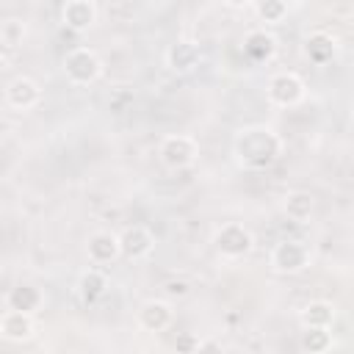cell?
I'll return each mask as SVG.
<instances>
[{
	"mask_svg": "<svg viewBox=\"0 0 354 354\" xmlns=\"http://www.w3.org/2000/svg\"><path fill=\"white\" fill-rule=\"evenodd\" d=\"M64 75L72 86H91L102 77V58L91 47H72L64 55Z\"/></svg>",
	"mask_w": 354,
	"mask_h": 354,
	"instance_id": "cell-4",
	"label": "cell"
},
{
	"mask_svg": "<svg viewBox=\"0 0 354 354\" xmlns=\"http://www.w3.org/2000/svg\"><path fill=\"white\" fill-rule=\"evenodd\" d=\"M285 152L282 136L268 124H243L232 136V155L235 163L246 171H266L271 169L279 155Z\"/></svg>",
	"mask_w": 354,
	"mask_h": 354,
	"instance_id": "cell-1",
	"label": "cell"
},
{
	"mask_svg": "<svg viewBox=\"0 0 354 354\" xmlns=\"http://www.w3.org/2000/svg\"><path fill=\"white\" fill-rule=\"evenodd\" d=\"M41 304H44V296L36 285H17L6 293V307H14V310H25L36 315Z\"/></svg>",
	"mask_w": 354,
	"mask_h": 354,
	"instance_id": "cell-18",
	"label": "cell"
},
{
	"mask_svg": "<svg viewBox=\"0 0 354 354\" xmlns=\"http://www.w3.org/2000/svg\"><path fill=\"white\" fill-rule=\"evenodd\" d=\"M288 0H257V17L266 22V25H279L288 19Z\"/></svg>",
	"mask_w": 354,
	"mask_h": 354,
	"instance_id": "cell-21",
	"label": "cell"
},
{
	"mask_svg": "<svg viewBox=\"0 0 354 354\" xmlns=\"http://www.w3.org/2000/svg\"><path fill=\"white\" fill-rule=\"evenodd\" d=\"M304 55L313 64L324 66V64H329L337 55V39L332 33H326V30H315V33H310L304 39Z\"/></svg>",
	"mask_w": 354,
	"mask_h": 354,
	"instance_id": "cell-15",
	"label": "cell"
},
{
	"mask_svg": "<svg viewBox=\"0 0 354 354\" xmlns=\"http://www.w3.org/2000/svg\"><path fill=\"white\" fill-rule=\"evenodd\" d=\"M33 335H36L33 313L6 307V313L0 315V337L6 343H28Z\"/></svg>",
	"mask_w": 354,
	"mask_h": 354,
	"instance_id": "cell-9",
	"label": "cell"
},
{
	"mask_svg": "<svg viewBox=\"0 0 354 354\" xmlns=\"http://www.w3.org/2000/svg\"><path fill=\"white\" fill-rule=\"evenodd\" d=\"M158 158L160 163L169 169V171H183V169H191L199 158V144L194 136L188 133H171V136H163L160 144H158Z\"/></svg>",
	"mask_w": 354,
	"mask_h": 354,
	"instance_id": "cell-3",
	"label": "cell"
},
{
	"mask_svg": "<svg viewBox=\"0 0 354 354\" xmlns=\"http://www.w3.org/2000/svg\"><path fill=\"white\" fill-rule=\"evenodd\" d=\"M3 102H6V108L17 111V113H25V111H30V108H36L41 102V88H39V83L33 77L17 75V77H11L6 83Z\"/></svg>",
	"mask_w": 354,
	"mask_h": 354,
	"instance_id": "cell-7",
	"label": "cell"
},
{
	"mask_svg": "<svg viewBox=\"0 0 354 354\" xmlns=\"http://www.w3.org/2000/svg\"><path fill=\"white\" fill-rule=\"evenodd\" d=\"M61 22L75 33H86L97 22V3L94 0H66L61 8Z\"/></svg>",
	"mask_w": 354,
	"mask_h": 354,
	"instance_id": "cell-12",
	"label": "cell"
},
{
	"mask_svg": "<svg viewBox=\"0 0 354 354\" xmlns=\"http://www.w3.org/2000/svg\"><path fill=\"white\" fill-rule=\"evenodd\" d=\"M202 61V50L196 41H188V39H180L174 41L169 50H166V66L177 75H185V72H194Z\"/></svg>",
	"mask_w": 354,
	"mask_h": 354,
	"instance_id": "cell-13",
	"label": "cell"
},
{
	"mask_svg": "<svg viewBox=\"0 0 354 354\" xmlns=\"http://www.w3.org/2000/svg\"><path fill=\"white\" fill-rule=\"evenodd\" d=\"M348 130H351V136H354V111H351V119H348Z\"/></svg>",
	"mask_w": 354,
	"mask_h": 354,
	"instance_id": "cell-26",
	"label": "cell"
},
{
	"mask_svg": "<svg viewBox=\"0 0 354 354\" xmlns=\"http://www.w3.org/2000/svg\"><path fill=\"white\" fill-rule=\"evenodd\" d=\"M119 238H122V257H127V260H144L155 249V235L144 224L124 227L119 232Z\"/></svg>",
	"mask_w": 354,
	"mask_h": 354,
	"instance_id": "cell-11",
	"label": "cell"
},
{
	"mask_svg": "<svg viewBox=\"0 0 354 354\" xmlns=\"http://www.w3.org/2000/svg\"><path fill=\"white\" fill-rule=\"evenodd\" d=\"M282 210L290 221H307L315 210V196L310 191H288L285 202H282Z\"/></svg>",
	"mask_w": 354,
	"mask_h": 354,
	"instance_id": "cell-19",
	"label": "cell"
},
{
	"mask_svg": "<svg viewBox=\"0 0 354 354\" xmlns=\"http://www.w3.org/2000/svg\"><path fill=\"white\" fill-rule=\"evenodd\" d=\"M243 53H246L252 61H257V64L271 61V58L277 55V36L268 33L266 28L249 30V33L243 36Z\"/></svg>",
	"mask_w": 354,
	"mask_h": 354,
	"instance_id": "cell-14",
	"label": "cell"
},
{
	"mask_svg": "<svg viewBox=\"0 0 354 354\" xmlns=\"http://www.w3.org/2000/svg\"><path fill=\"white\" fill-rule=\"evenodd\" d=\"M335 315H337V310H335V304L326 301V299H313V301H307V304L299 310L301 326H332V324H335Z\"/></svg>",
	"mask_w": 354,
	"mask_h": 354,
	"instance_id": "cell-16",
	"label": "cell"
},
{
	"mask_svg": "<svg viewBox=\"0 0 354 354\" xmlns=\"http://www.w3.org/2000/svg\"><path fill=\"white\" fill-rule=\"evenodd\" d=\"M163 290H166L169 299H183V296H188L191 285H188V279H169V282L163 285Z\"/></svg>",
	"mask_w": 354,
	"mask_h": 354,
	"instance_id": "cell-23",
	"label": "cell"
},
{
	"mask_svg": "<svg viewBox=\"0 0 354 354\" xmlns=\"http://www.w3.org/2000/svg\"><path fill=\"white\" fill-rule=\"evenodd\" d=\"M304 97H307V83L299 72L282 69L274 72L266 83V100L274 108H296L299 102H304Z\"/></svg>",
	"mask_w": 354,
	"mask_h": 354,
	"instance_id": "cell-2",
	"label": "cell"
},
{
	"mask_svg": "<svg viewBox=\"0 0 354 354\" xmlns=\"http://www.w3.org/2000/svg\"><path fill=\"white\" fill-rule=\"evenodd\" d=\"M268 263L277 274H285V277H293V274H301L310 263H313V252L304 241H296V238H285L279 243H274L271 254H268Z\"/></svg>",
	"mask_w": 354,
	"mask_h": 354,
	"instance_id": "cell-6",
	"label": "cell"
},
{
	"mask_svg": "<svg viewBox=\"0 0 354 354\" xmlns=\"http://www.w3.org/2000/svg\"><path fill=\"white\" fill-rule=\"evenodd\" d=\"M332 346H335L332 326H304V332L299 337V348L304 354H324Z\"/></svg>",
	"mask_w": 354,
	"mask_h": 354,
	"instance_id": "cell-20",
	"label": "cell"
},
{
	"mask_svg": "<svg viewBox=\"0 0 354 354\" xmlns=\"http://www.w3.org/2000/svg\"><path fill=\"white\" fill-rule=\"evenodd\" d=\"M171 321H174V307L169 299H147L136 313V324L144 332H163L171 326Z\"/></svg>",
	"mask_w": 354,
	"mask_h": 354,
	"instance_id": "cell-8",
	"label": "cell"
},
{
	"mask_svg": "<svg viewBox=\"0 0 354 354\" xmlns=\"http://www.w3.org/2000/svg\"><path fill=\"white\" fill-rule=\"evenodd\" d=\"M22 39H25V22L17 19V17L3 19V25H0V41H3V47L6 50H14V47L22 44Z\"/></svg>",
	"mask_w": 354,
	"mask_h": 354,
	"instance_id": "cell-22",
	"label": "cell"
},
{
	"mask_svg": "<svg viewBox=\"0 0 354 354\" xmlns=\"http://www.w3.org/2000/svg\"><path fill=\"white\" fill-rule=\"evenodd\" d=\"M86 254L94 266H108L113 263L116 257H122V238L119 232H111V230H97L88 235L86 241Z\"/></svg>",
	"mask_w": 354,
	"mask_h": 354,
	"instance_id": "cell-10",
	"label": "cell"
},
{
	"mask_svg": "<svg viewBox=\"0 0 354 354\" xmlns=\"http://www.w3.org/2000/svg\"><path fill=\"white\" fill-rule=\"evenodd\" d=\"M227 8H246V6H252L254 0H221Z\"/></svg>",
	"mask_w": 354,
	"mask_h": 354,
	"instance_id": "cell-25",
	"label": "cell"
},
{
	"mask_svg": "<svg viewBox=\"0 0 354 354\" xmlns=\"http://www.w3.org/2000/svg\"><path fill=\"white\" fill-rule=\"evenodd\" d=\"M177 348H202V343L194 340V337H180L177 340Z\"/></svg>",
	"mask_w": 354,
	"mask_h": 354,
	"instance_id": "cell-24",
	"label": "cell"
},
{
	"mask_svg": "<svg viewBox=\"0 0 354 354\" xmlns=\"http://www.w3.org/2000/svg\"><path fill=\"white\" fill-rule=\"evenodd\" d=\"M213 246L221 257L227 260H241L246 254H252L254 249V235L246 224L241 221H224L216 232H213Z\"/></svg>",
	"mask_w": 354,
	"mask_h": 354,
	"instance_id": "cell-5",
	"label": "cell"
},
{
	"mask_svg": "<svg viewBox=\"0 0 354 354\" xmlns=\"http://www.w3.org/2000/svg\"><path fill=\"white\" fill-rule=\"evenodd\" d=\"M105 290H108V277L100 268H88V271L80 274V279H77V296H80L83 304L100 301L105 296Z\"/></svg>",
	"mask_w": 354,
	"mask_h": 354,
	"instance_id": "cell-17",
	"label": "cell"
}]
</instances>
